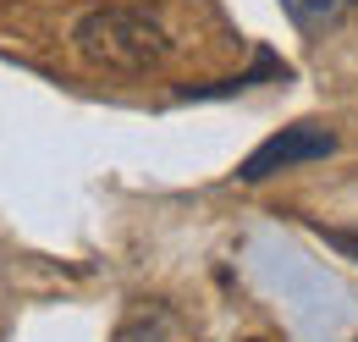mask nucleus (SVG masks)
Listing matches in <instances>:
<instances>
[{
    "label": "nucleus",
    "mask_w": 358,
    "mask_h": 342,
    "mask_svg": "<svg viewBox=\"0 0 358 342\" xmlns=\"http://www.w3.org/2000/svg\"><path fill=\"white\" fill-rule=\"evenodd\" d=\"M348 6H353V0H281V11L292 17V28H303V34L331 28V22H336Z\"/></svg>",
    "instance_id": "4"
},
{
    "label": "nucleus",
    "mask_w": 358,
    "mask_h": 342,
    "mask_svg": "<svg viewBox=\"0 0 358 342\" xmlns=\"http://www.w3.org/2000/svg\"><path fill=\"white\" fill-rule=\"evenodd\" d=\"M72 50L105 67V72H155L166 55H171V39L160 22H149L143 11H127V6H99V11H83L72 22Z\"/></svg>",
    "instance_id": "1"
},
{
    "label": "nucleus",
    "mask_w": 358,
    "mask_h": 342,
    "mask_svg": "<svg viewBox=\"0 0 358 342\" xmlns=\"http://www.w3.org/2000/svg\"><path fill=\"white\" fill-rule=\"evenodd\" d=\"M314 232H320L331 249H342V254L358 265V226H314Z\"/></svg>",
    "instance_id": "5"
},
{
    "label": "nucleus",
    "mask_w": 358,
    "mask_h": 342,
    "mask_svg": "<svg viewBox=\"0 0 358 342\" xmlns=\"http://www.w3.org/2000/svg\"><path fill=\"white\" fill-rule=\"evenodd\" d=\"M325 155H336V132L325 128V122H292V128L270 132L259 149L243 155L237 182H265V177H275V171L309 166V160H325Z\"/></svg>",
    "instance_id": "2"
},
{
    "label": "nucleus",
    "mask_w": 358,
    "mask_h": 342,
    "mask_svg": "<svg viewBox=\"0 0 358 342\" xmlns=\"http://www.w3.org/2000/svg\"><path fill=\"white\" fill-rule=\"evenodd\" d=\"M292 78V67L275 55V50H254V67L248 72H237V78H221V83H210V88H177V105H187V100H226V94H243V88H254V83H287Z\"/></svg>",
    "instance_id": "3"
},
{
    "label": "nucleus",
    "mask_w": 358,
    "mask_h": 342,
    "mask_svg": "<svg viewBox=\"0 0 358 342\" xmlns=\"http://www.w3.org/2000/svg\"><path fill=\"white\" fill-rule=\"evenodd\" d=\"M248 342H259V337H248Z\"/></svg>",
    "instance_id": "6"
}]
</instances>
